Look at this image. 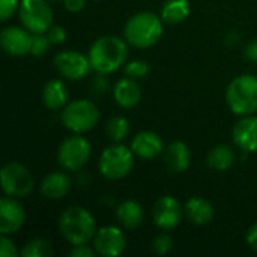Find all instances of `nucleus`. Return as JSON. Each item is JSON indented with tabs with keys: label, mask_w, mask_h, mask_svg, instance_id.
Masks as SVG:
<instances>
[{
	"label": "nucleus",
	"mask_w": 257,
	"mask_h": 257,
	"mask_svg": "<svg viewBox=\"0 0 257 257\" xmlns=\"http://www.w3.org/2000/svg\"><path fill=\"white\" fill-rule=\"evenodd\" d=\"M0 178L5 196L24 199L35 190V179L30 170L18 161L6 163L0 172Z\"/></svg>",
	"instance_id": "obj_8"
},
{
	"label": "nucleus",
	"mask_w": 257,
	"mask_h": 257,
	"mask_svg": "<svg viewBox=\"0 0 257 257\" xmlns=\"http://www.w3.org/2000/svg\"><path fill=\"white\" fill-rule=\"evenodd\" d=\"M23 257H50L53 256V245L50 241L42 238L30 239L23 248H21Z\"/></svg>",
	"instance_id": "obj_26"
},
{
	"label": "nucleus",
	"mask_w": 257,
	"mask_h": 257,
	"mask_svg": "<svg viewBox=\"0 0 257 257\" xmlns=\"http://www.w3.org/2000/svg\"><path fill=\"white\" fill-rule=\"evenodd\" d=\"M48 2H62L63 3V0H48Z\"/></svg>",
	"instance_id": "obj_38"
},
{
	"label": "nucleus",
	"mask_w": 257,
	"mask_h": 257,
	"mask_svg": "<svg viewBox=\"0 0 257 257\" xmlns=\"http://www.w3.org/2000/svg\"><path fill=\"white\" fill-rule=\"evenodd\" d=\"M72 187L71 178L65 172H51L39 184V193L47 200H60L63 199Z\"/></svg>",
	"instance_id": "obj_18"
},
{
	"label": "nucleus",
	"mask_w": 257,
	"mask_h": 257,
	"mask_svg": "<svg viewBox=\"0 0 257 257\" xmlns=\"http://www.w3.org/2000/svg\"><path fill=\"white\" fill-rule=\"evenodd\" d=\"M110 90V81L105 74H96L90 81V92L96 96H101Z\"/></svg>",
	"instance_id": "obj_30"
},
{
	"label": "nucleus",
	"mask_w": 257,
	"mask_h": 257,
	"mask_svg": "<svg viewBox=\"0 0 257 257\" xmlns=\"http://www.w3.org/2000/svg\"><path fill=\"white\" fill-rule=\"evenodd\" d=\"M128 42L125 38L104 35L98 38L89 48V60L92 71L96 74L110 75L125 66L128 59Z\"/></svg>",
	"instance_id": "obj_1"
},
{
	"label": "nucleus",
	"mask_w": 257,
	"mask_h": 257,
	"mask_svg": "<svg viewBox=\"0 0 257 257\" xmlns=\"http://www.w3.org/2000/svg\"><path fill=\"white\" fill-rule=\"evenodd\" d=\"M245 242L247 245L257 253V221L248 229L247 232V236H245Z\"/></svg>",
	"instance_id": "obj_37"
},
{
	"label": "nucleus",
	"mask_w": 257,
	"mask_h": 257,
	"mask_svg": "<svg viewBox=\"0 0 257 257\" xmlns=\"http://www.w3.org/2000/svg\"><path fill=\"white\" fill-rule=\"evenodd\" d=\"M47 36H48V39H50V42H51L53 45H62V44L66 41L68 33H66V30H65L63 26H56V24H53V26L48 29Z\"/></svg>",
	"instance_id": "obj_33"
},
{
	"label": "nucleus",
	"mask_w": 257,
	"mask_h": 257,
	"mask_svg": "<svg viewBox=\"0 0 257 257\" xmlns=\"http://www.w3.org/2000/svg\"><path fill=\"white\" fill-rule=\"evenodd\" d=\"M26 223V211L18 199L5 196L0 200V233L14 235Z\"/></svg>",
	"instance_id": "obj_14"
},
{
	"label": "nucleus",
	"mask_w": 257,
	"mask_h": 257,
	"mask_svg": "<svg viewBox=\"0 0 257 257\" xmlns=\"http://www.w3.org/2000/svg\"><path fill=\"white\" fill-rule=\"evenodd\" d=\"M21 0H0V20L8 21L15 12H18Z\"/></svg>",
	"instance_id": "obj_32"
},
{
	"label": "nucleus",
	"mask_w": 257,
	"mask_h": 257,
	"mask_svg": "<svg viewBox=\"0 0 257 257\" xmlns=\"http://www.w3.org/2000/svg\"><path fill=\"white\" fill-rule=\"evenodd\" d=\"M244 54H245L247 60H250V62H253V63H257V38L251 39V41L247 44V47H245V50H244Z\"/></svg>",
	"instance_id": "obj_36"
},
{
	"label": "nucleus",
	"mask_w": 257,
	"mask_h": 257,
	"mask_svg": "<svg viewBox=\"0 0 257 257\" xmlns=\"http://www.w3.org/2000/svg\"><path fill=\"white\" fill-rule=\"evenodd\" d=\"M116 218L123 229L136 230L145 221V211L139 202L128 199L119 203V206L116 208Z\"/></svg>",
	"instance_id": "obj_22"
},
{
	"label": "nucleus",
	"mask_w": 257,
	"mask_h": 257,
	"mask_svg": "<svg viewBox=\"0 0 257 257\" xmlns=\"http://www.w3.org/2000/svg\"><path fill=\"white\" fill-rule=\"evenodd\" d=\"M123 71H125V75L126 77H131L134 80H142L145 77L149 75L151 72V65L146 62V60H142V59H136V60H130L125 63L123 66Z\"/></svg>",
	"instance_id": "obj_27"
},
{
	"label": "nucleus",
	"mask_w": 257,
	"mask_h": 257,
	"mask_svg": "<svg viewBox=\"0 0 257 257\" xmlns=\"http://www.w3.org/2000/svg\"><path fill=\"white\" fill-rule=\"evenodd\" d=\"M53 63L62 77H65L66 80H72V81L83 80L92 71L89 56L77 50H65V51L57 53L53 59Z\"/></svg>",
	"instance_id": "obj_10"
},
{
	"label": "nucleus",
	"mask_w": 257,
	"mask_h": 257,
	"mask_svg": "<svg viewBox=\"0 0 257 257\" xmlns=\"http://www.w3.org/2000/svg\"><path fill=\"white\" fill-rule=\"evenodd\" d=\"M33 33H30L24 26H8L0 33V45L8 56L23 57L30 54Z\"/></svg>",
	"instance_id": "obj_13"
},
{
	"label": "nucleus",
	"mask_w": 257,
	"mask_h": 257,
	"mask_svg": "<svg viewBox=\"0 0 257 257\" xmlns=\"http://www.w3.org/2000/svg\"><path fill=\"white\" fill-rule=\"evenodd\" d=\"M101 113L98 105L90 99L69 101L60 113V120L66 130L74 134H86L92 131L99 122Z\"/></svg>",
	"instance_id": "obj_5"
},
{
	"label": "nucleus",
	"mask_w": 257,
	"mask_h": 257,
	"mask_svg": "<svg viewBox=\"0 0 257 257\" xmlns=\"http://www.w3.org/2000/svg\"><path fill=\"white\" fill-rule=\"evenodd\" d=\"M164 33L161 15L151 11H142L128 18L123 27V38L130 47L145 50L160 42Z\"/></svg>",
	"instance_id": "obj_2"
},
{
	"label": "nucleus",
	"mask_w": 257,
	"mask_h": 257,
	"mask_svg": "<svg viewBox=\"0 0 257 257\" xmlns=\"http://www.w3.org/2000/svg\"><path fill=\"white\" fill-rule=\"evenodd\" d=\"M134 157L136 155L131 148L122 143H114L101 152L98 160V170L105 179L120 181L133 172Z\"/></svg>",
	"instance_id": "obj_6"
},
{
	"label": "nucleus",
	"mask_w": 257,
	"mask_h": 257,
	"mask_svg": "<svg viewBox=\"0 0 257 257\" xmlns=\"http://www.w3.org/2000/svg\"><path fill=\"white\" fill-rule=\"evenodd\" d=\"M96 254L93 245L90 247L89 244H78V245H72V248L69 250V256L71 257H93Z\"/></svg>",
	"instance_id": "obj_34"
},
{
	"label": "nucleus",
	"mask_w": 257,
	"mask_h": 257,
	"mask_svg": "<svg viewBox=\"0 0 257 257\" xmlns=\"http://www.w3.org/2000/svg\"><path fill=\"white\" fill-rule=\"evenodd\" d=\"M92 245L98 256H120L126 248V236L117 226H104L96 230L92 239Z\"/></svg>",
	"instance_id": "obj_12"
},
{
	"label": "nucleus",
	"mask_w": 257,
	"mask_h": 257,
	"mask_svg": "<svg viewBox=\"0 0 257 257\" xmlns=\"http://www.w3.org/2000/svg\"><path fill=\"white\" fill-rule=\"evenodd\" d=\"M184 217V205L175 196H161L152 206V221L161 230L176 229Z\"/></svg>",
	"instance_id": "obj_11"
},
{
	"label": "nucleus",
	"mask_w": 257,
	"mask_h": 257,
	"mask_svg": "<svg viewBox=\"0 0 257 257\" xmlns=\"http://www.w3.org/2000/svg\"><path fill=\"white\" fill-rule=\"evenodd\" d=\"M164 161L170 172L173 173H184L191 166V151L187 143L184 142H172L164 149Z\"/></svg>",
	"instance_id": "obj_20"
},
{
	"label": "nucleus",
	"mask_w": 257,
	"mask_h": 257,
	"mask_svg": "<svg viewBox=\"0 0 257 257\" xmlns=\"http://www.w3.org/2000/svg\"><path fill=\"white\" fill-rule=\"evenodd\" d=\"M113 98L122 108H133L142 101V89L137 80L131 77H123L117 80L111 89Z\"/></svg>",
	"instance_id": "obj_19"
},
{
	"label": "nucleus",
	"mask_w": 257,
	"mask_h": 257,
	"mask_svg": "<svg viewBox=\"0 0 257 257\" xmlns=\"http://www.w3.org/2000/svg\"><path fill=\"white\" fill-rule=\"evenodd\" d=\"M131 149L134 155L140 160L151 161L164 152L163 139L154 131H140L134 136L131 142Z\"/></svg>",
	"instance_id": "obj_16"
},
{
	"label": "nucleus",
	"mask_w": 257,
	"mask_h": 257,
	"mask_svg": "<svg viewBox=\"0 0 257 257\" xmlns=\"http://www.w3.org/2000/svg\"><path fill=\"white\" fill-rule=\"evenodd\" d=\"M63 6L68 12H80L86 6V0H63Z\"/></svg>",
	"instance_id": "obj_35"
},
{
	"label": "nucleus",
	"mask_w": 257,
	"mask_h": 257,
	"mask_svg": "<svg viewBox=\"0 0 257 257\" xmlns=\"http://www.w3.org/2000/svg\"><path fill=\"white\" fill-rule=\"evenodd\" d=\"M42 102L48 110H62L69 102V92L60 78L48 80L42 87Z\"/></svg>",
	"instance_id": "obj_21"
},
{
	"label": "nucleus",
	"mask_w": 257,
	"mask_h": 257,
	"mask_svg": "<svg viewBox=\"0 0 257 257\" xmlns=\"http://www.w3.org/2000/svg\"><path fill=\"white\" fill-rule=\"evenodd\" d=\"M191 14L188 0H166L161 6V18L166 24H181Z\"/></svg>",
	"instance_id": "obj_23"
},
{
	"label": "nucleus",
	"mask_w": 257,
	"mask_h": 257,
	"mask_svg": "<svg viewBox=\"0 0 257 257\" xmlns=\"http://www.w3.org/2000/svg\"><path fill=\"white\" fill-rule=\"evenodd\" d=\"M233 143L244 152H257V116H242L233 126L232 131Z\"/></svg>",
	"instance_id": "obj_15"
},
{
	"label": "nucleus",
	"mask_w": 257,
	"mask_h": 257,
	"mask_svg": "<svg viewBox=\"0 0 257 257\" xmlns=\"http://www.w3.org/2000/svg\"><path fill=\"white\" fill-rule=\"evenodd\" d=\"M57 227L63 239L71 245L92 242L98 230L95 217L83 206L66 208L59 217Z\"/></svg>",
	"instance_id": "obj_3"
},
{
	"label": "nucleus",
	"mask_w": 257,
	"mask_h": 257,
	"mask_svg": "<svg viewBox=\"0 0 257 257\" xmlns=\"http://www.w3.org/2000/svg\"><path fill=\"white\" fill-rule=\"evenodd\" d=\"M105 133L114 143H122L131 133V123L123 116H113L105 125Z\"/></svg>",
	"instance_id": "obj_25"
},
{
	"label": "nucleus",
	"mask_w": 257,
	"mask_h": 257,
	"mask_svg": "<svg viewBox=\"0 0 257 257\" xmlns=\"http://www.w3.org/2000/svg\"><path fill=\"white\" fill-rule=\"evenodd\" d=\"M236 155L235 151L227 146V145H217L214 146L206 157V163L208 166L215 170V172H226L229 170L233 164H235Z\"/></svg>",
	"instance_id": "obj_24"
},
{
	"label": "nucleus",
	"mask_w": 257,
	"mask_h": 257,
	"mask_svg": "<svg viewBox=\"0 0 257 257\" xmlns=\"http://www.w3.org/2000/svg\"><path fill=\"white\" fill-rule=\"evenodd\" d=\"M185 218L194 226H209L215 218V209L209 200L200 196L190 197L184 205Z\"/></svg>",
	"instance_id": "obj_17"
},
{
	"label": "nucleus",
	"mask_w": 257,
	"mask_h": 257,
	"mask_svg": "<svg viewBox=\"0 0 257 257\" xmlns=\"http://www.w3.org/2000/svg\"><path fill=\"white\" fill-rule=\"evenodd\" d=\"M20 23L30 33H47L54 23V14L48 0H21L18 8Z\"/></svg>",
	"instance_id": "obj_9"
},
{
	"label": "nucleus",
	"mask_w": 257,
	"mask_h": 257,
	"mask_svg": "<svg viewBox=\"0 0 257 257\" xmlns=\"http://www.w3.org/2000/svg\"><path fill=\"white\" fill-rule=\"evenodd\" d=\"M53 44L50 42L47 33H35L33 35V39H32V50H30V54L35 56V57H41L44 54L48 53L50 47Z\"/></svg>",
	"instance_id": "obj_29"
},
{
	"label": "nucleus",
	"mask_w": 257,
	"mask_h": 257,
	"mask_svg": "<svg viewBox=\"0 0 257 257\" xmlns=\"http://www.w3.org/2000/svg\"><path fill=\"white\" fill-rule=\"evenodd\" d=\"M151 248H152V253L154 254H157V256H166L173 248V238L167 233V230H163V233L157 235L152 239Z\"/></svg>",
	"instance_id": "obj_28"
},
{
	"label": "nucleus",
	"mask_w": 257,
	"mask_h": 257,
	"mask_svg": "<svg viewBox=\"0 0 257 257\" xmlns=\"http://www.w3.org/2000/svg\"><path fill=\"white\" fill-rule=\"evenodd\" d=\"M226 102L230 111L239 117L257 113V75L235 77L226 89Z\"/></svg>",
	"instance_id": "obj_4"
},
{
	"label": "nucleus",
	"mask_w": 257,
	"mask_h": 257,
	"mask_svg": "<svg viewBox=\"0 0 257 257\" xmlns=\"http://www.w3.org/2000/svg\"><path fill=\"white\" fill-rule=\"evenodd\" d=\"M21 251H18L15 242L9 238V235H2L0 241V256L2 257H18Z\"/></svg>",
	"instance_id": "obj_31"
},
{
	"label": "nucleus",
	"mask_w": 257,
	"mask_h": 257,
	"mask_svg": "<svg viewBox=\"0 0 257 257\" xmlns=\"http://www.w3.org/2000/svg\"><path fill=\"white\" fill-rule=\"evenodd\" d=\"M92 157V145L83 134L66 137L57 148V163L68 172H80Z\"/></svg>",
	"instance_id": "obj_7"
}]
</instances>
